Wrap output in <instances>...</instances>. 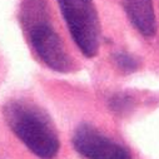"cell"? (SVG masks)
<instances>
[{
	"mask_svg": "<svg viewBox=\"0 0 159 159\" xmlns=\"http://www.w3.org/2000/svg\"><path fill=\"white\" fill-rule=\"evenodd\" d=\"M19 16L28 40L39 59L55 71H70L73 61L52 24L47 0H23Z\"/></svg>",
	"mask_w": 159,
	"mask_h": 159,
	"instance_id": "obj_1",
	"label": "cell"
},
{
	"mask_svg": "<svg viewBox=\"0 0 159 159\" xmlns=\"http://www.w3.org/2000/svg\"><path fill=\"white\" fill-rule=\"evenodd\" d=\"M4 116L14 134L42 159H52L59 152V138L48 114L36 104L14 99L5 104Z\"/></svg>",
	"mask_w": 159,
	"mask_h": 159,
	"instance_id": "obj_2",
	"label": "cell"
},
{
	"mask_svg": "<svg viewBox=\"0 0 159 159\" xmlns=\"http://www.w3.org/2000/svg\"><path fill=\"white\" fill-rule=\"evenodd\" d=\"M75 44L87 58H94L100 45V23L93 0H58Z\"/></svg>",
	"mask_w": 159,
	"mask_h": 159,
	"instance_id": "obj_3",
	"label": "cell"
},
{
	"mask_svg": "<svg viewBox=\"0 0 159 159\" xmlns=\"http://www.w3.org/2000/svg\"><path fill=\"white\" fill-rule=\"evenodd\" d=\"M73 145L87 159H133L127 148L89 124H82L76 128L73 135Z\"/></svg>",
	"mask_w": 159,
	"mask_h": 159,
	"instance_id": "obj_4",
	"label": "cell"
},
{
	"mask_svg": "<svg viewBox=\"0 0 159 159\" xmlns=\"http://www.w3.org/2000/svg\"><path fill=\"white\" fill-rule=\"evenodd\" d=\"M128 19L144 36H153L157 31V19L153 0H122Z\"/></svg>",
	"mask_w": 159,
	"mask_h": 159,
	"instance_id": "obj_5",
	"label": "cell"
},
{
	"mask_svg": "<svg viewBox=\"0 0 159 159\" xmlns=\"http://www.w3.org/2000/svg\"><path fill=\"white\" fill-rule=\"evenodd\" d=\"M109 107H110V110H113L114 113L124 114V113H128L133 109L134 100L130 95H128L125 93H118L110 98Z\"/></svg>",
	"mask_w": 159,
	"mask_h": 159,
	"instance_id": "obj_6",
	"label": "cell"
},
{
	"mask_svg": "<svg viewBox=\"0 0 159 159\" xmlns=\"http://www.w3.org/2000/svg\"><path fill=\"white\" fill-rule=\"evenodd\" d=\"M114 61L119 70L123 73H127V74L135 71L139 66L137 59H134L132 55H129L127 53H116L114 57Z\"/></svg>",
	"mask_w": 159,
	"mask_h": 159,
	"instance_id": "obj_7",
	"label": "cell"
}]
</instances>
